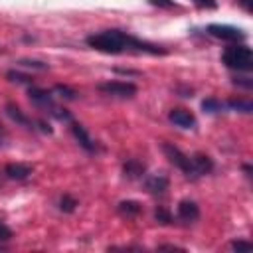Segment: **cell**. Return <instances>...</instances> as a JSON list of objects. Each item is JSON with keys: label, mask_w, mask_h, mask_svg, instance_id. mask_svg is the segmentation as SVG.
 <instances>
[{"label": "cell", "mask_w": 253, "mask_h": 253, "mask_svg": "<svg viewBox=\"0 0 253 253\" xmlns=\"http://www.w3.org/2000/svg\"><path fill=\"white\" fill-rule=\"evenodd\" d=\"M125 36L126 32H121V30H105L101 34H91L85 38L87 45L97 49V51H103V53H123V49L126 47L125 45Z\"/></svg>", "instance_id": "1"}, {"label": "cell", "mask_w": 253, "mask_h": 253, "mask_svg": "<svg viewBox=\"0 0 253 253\" xmlns=\"http://www.w3.org/2000/svg\"><path fill=\"white\" fill-rule=\"evenodd\" d=\"M221 61L229 69L251 71L253 69V51L247 45H231V47H225V51L221 53Z\"/></svg>", "instance_id": "2"}, {"label": "cell", "mask_w": 253, "mask_h": 253, "mask_svg": "<svg viewBox=\"0 0 253 253\" xmlns=\"http://www.w3.org/2000/svg\"><path fill=\"white\" fill-rule=\"evenodd\" d=\"M162 152H164V156H166L178 170L184 172L186 178H190V180H196V178H198V174H196V170H194V164H192V158L186 156L178 146H174L172 142H162Z\"/></svg>", "instance_id": "3"}, {"label": "cell", "mask_w": 253, "mask_h": 253, "mask_svg": "<svg viewBox=\"0 0 253 253\" xmlns=\"http://www.w3.org/2000/svg\"><path fill=\"white\" fill-rule=\"evenodd\" d=\"M97 89L105 95H111V97H121V99H130L136 95V85L130 83V81H105V83H99Z\"/></svg>", "instance_id": "4"}, {"label": "cell", "mask_w": 253, "mask_h": 253, "mask_svg": "<svg viewBox=\"0 0 253 253\" xmlns=\"http://www.w3.org/2000/svg\"><path fill=\"white\" fill-rule=\"evenodd\" d=\"M208 34L217 38V40H223V42H243L247 38L243 30L233 28V26H225V24H210Z\"/></svg>", "instance_id": "5"}, {"label": "cell", "mask_w": 253, "mask_h": 253, "mask_svg": "<svg viewBox=\"0 0 253 253\" xmlns=\"http://www.w3.org/2000/svg\"><path fill=\"white\" fill-rule=\"evenodd\" d=\"M28 97H30V101H32L38 109H43V111H49V113L55 109L53 95H51V91H47V89L30 87V89H28Z\"/></svg>", "instance_id": "6"}, {"label": "cell", "mask_w": 253, "mask_h": 253, "mask_svg": "<svg viewBox=\"0 0 253 253\" xmlns=\"http://www.w3.org/2000/svg\"><path fill=\"white\" fill-rule=\"evenodd\" d=\"M168 119H170V123H174L180 128H194L196 126V117L188 109H182V107L172 109L168 113Z\"/></svg>", "instance_id": "7"}, {"label": "cell", "mask_w": 253, "mask_h": 253, "mask_svg": "<svg viewBox=\"0 0 253 253\" xmlns=\"http://www.w3.org/2000/svg\"><path fill=\"white\" fill-rule=\"evenodd\" d=\"M6 115L16 123V125H20V126H26V128H30V130H34V123H32V119L16 105V103H6Z\"/></svg>", "instance_id": "8"}, {"label": "cell", "mask_w": 253, "mask_h": 253, "mask_svg": "<svg viewBox=\"0 0 253 253\" xmlns=\"http://www.w3.org/2000/svg\"><path fill=\"white\" fill-rule=\"evenodd\" d=\"M178 217H180L182 221H186V223L196 221V219L200 217V208H198V204L192 202V200H182V202L178 204Z\"/></svg>", "instance_id": "9"}, {"label": "cell", "mask_w": 253, "mask_h": 253, "mask_svg": "<svg viewBox=\"0 0 253 253\" xmlns=\"http://www.w3.org/2000/svg\"><path fill=\"white\" fill-rule=\"evenodd\" d=\"M71 132H73L75 140H77V142H79L87 152H95L97 144H95V140L89 136V132L85 130V126H81L79 123H71Z\"/></svg>", "instance_id": "10"}, {"label": "cell", "mask_w": 253, "mask_h": 253, "mask_svg": "<svg viewBox=\"0 0 253 253\" xmlns=\"http://www.w3.org/2000/svg\"><path fill=\"white\" fill-rule=\"evenodd\" d=\"M32 166L30 164H22V162H12V164H6L4 168V174L10 178V180H26L30 174H32Z\"/></svg>", "instance_id": "11"}, {"label": "cell", "mask_w": 253, "mask_h": 253, "mask_svg": "<svg viewBox=\"0 0 253 253\" xmlns=\"http://www.w3.org/2000/svg\"><path fill=\"white\" fill-rule=\"evenodd\" d=\"M192 164H194V170H196L198 176L210 174V172L213 170V160H211L208 154H204V152H196V154L192 156Z\"/></svg>", "instance_id": "12"}, {"label": "cell", "mask_w": 253, "mask_h": 253, "mask_svg": "<svg viewBox=\"0 0 253 253\" xmlns=\"http://www.w3.org/2000/svg\"><path fill=\"white\" fill-rule=\"evenodd\" d=\"M144 170H146V166H144L140 160H136V158H128V160L123 164V174H125V178H128V180H136V178L144 176Z\"/></svg>", "instance_id": "13"}, {"label": "cell", "mask_w": 253, "mask_h": 253, "mask_svg": "<svg viewBox=\"0 0 253 253\" xmlns=\"http://www.w3.org/2000/svg\"><path fill=\"white\" fill-rule=\"evenodd\" d=\"M146 190L150 192V194H154V196H162L166 190H168V186H170V182H168V178L166 176H150V178H146Z\"/></svg>", "instance_id": "14"}, {"label": "cell", "mask_w": 253, "mask_h": 253, "mask_svg": "<svg viewBox=\"0 0 253 253\" xmlns=\"http://www.w3.org/2000/svg\"><path fill=\"white\" fill-rule=\"evenodd\" d=\"M117 210L123 217H136L142 213V204L136 200H123V202H119Z\"/></svg>", "instance_id": "15"}, {"label": "cell", "mask_w": 253, "mask_h": 253, "mask_svg": "<svg viewBox=\"0 0 253 253\" xmlns=\"http://www.w3.org/2000/svg\"><path fill=\"white\" fill-rule=\"evenodd\" d=\"M227 105H229L233 111H239V113H245V115H249V113L253 111L251 101H245V99H229Z\"/></svg>", "instance_id": "16"}, {"label": "cell", "mask_w": 253, "mask_h": 253, "mask_svg": "<svg viewBox=\"0 0 253 253\" xmlns=\"http://www.w3.org/2000/svg\"><path fill=\"white\" fill-rule=\"evenodd\" d=\"M202 109H204V113H221L223 111V103L221 101H217V99H213V97H210V99H204L202 101Z\"/></svg>", "instance_id": "17"}, {"label": "cell", "mask_w": 253, "mask_h": 253, "mask_svg": "<svg viewBox=\"0 0 253 253\" xmlns=\"http://www.w3.org/2000/svg\"><path fill=\"white\" fill-rule=\"evenodd\" d=\"M75 208H77V200H75L73 196L63 194V196L59 198V210H61V211L71 213V211H75Z\"/></svg>", "instance_id": "18"}, {"label": "cell", "mask_w": 253, "mask_h": 253, "mask_svg": "<svg viewBox=\"0 0 253 253\" xmlns=\"http://www.w3.org/2000/svg\"><path fill=\"white\" fill-rule=\"evenodd\" d=\"M6 79L12 81V83H26V85H32V81H34L30 75L20 73V71H16V69H10V71L6 73Z\"/></svg>", "instance_id": "19"}, {"label": "cell", "mask_w": 253, "mask_h": 253, "mask_svg": "<svg viewBox=\"0 0 253 253\" xmlns=\"http://www.w3.org/2000/svg\"><path fill=\"white\" fill-rule=\"evenodd\" d=\"M154 219L160 223V225H170L172 223V215H170V211L166 210V208H156L154 210Z\"/></svg>", "instance_id": "20"}, {"label": "cell", "mask_w": 253, "mask_h": 253, "mask_svg": "<svg viewBox=\"0 0 253 253\" xmlns=\"http://www.w3.org/2000/svg\"><path fill=\"white\" fill-rule=\"evenodd\" d=\"M18 65H22V67H30V69H38V71H45V69H49L47 63L38 61V59H20Z\"/></svg>", "instance_id": "21"}, {"label": "cell", "mask_w": 253, "mask_h": 253, "mask_svg": "<svg viewBox=\"0 0 253 253\" xmlns=\"http://www.w3.org/2000/svg\"><path fill=\"white\" fill-rule=\"evenodd\" d=\"M55 93H59L63 99H69V101H73V99H77V91L75 89H71L69 85H61V83H57L55 85Z\"/></svg>", "instance_id": "22"}, {"label": "cell", "mask_w": 253, "mask_h": 253, "mask_svg": "<svg viewBox=\"0 0 253 253\" xmlns=\"http://www.w3.org/2000/svg\"><path fill=\"white\" fill-rule=\"evenodd\" d=\"M231 249H235V251H249V249H253V245L249 241L235 239V241H231Z\"/></svg>", "instance_id": "23"}, {"label": "cell", "mask_w": 253, "mask_h": 253, "mask_svg": "<svg viewBox=\"0 0 253 253\" xmlns=\"http://www.w3.org/2000/svg\"><path fill=\"white\" fill-rule=\"evenodd\" d=\"M51 115H53L57 121H71V115H69L67 109H57V107H55V109L51 111Z\"/></svg>", "instance_id": "24"}, {"label": "cell", "mask_w": 253, "mask_h": 253, "mask_svg": "<svg viewBox=\"0 0 253 253\" xmlns=\"http://www.w3.org/2000/svg\"><path fill=\"white\" fill-rule=\"evenodd\" d=\"M12 237H14L12 229H10L6 223L0 221V241H8V239H12Z\"/></svg>", "instance_id": "25"}, {"label": "cell", "mask_w": 253, "mask_h": 253, "mask_svg": "<svg viewBox=\"0 0 253 253\" xmlns=\"http://www.w3.org/2000/svg\"><path fill=\"white\" fill-rule=\"evenodd\" d=\"M152 6H158V8H176V2L174 0H148Z\"/></svg>", "instance_id": "26"}, {"label": "cell", "mask_w": 253, "mask_h": 253, "mask_svg": "<svg viewBox=\"0 0 253 253\" xmlns=\"http://www.w3.org/2000/svg\"><path fill=\"white\" fill-rule=\"evenodd\" d=\"M198 6H202V8H210V10H215L217 8V2L215 0H194Z\"/></svg>", "instance_id": "27"}, {"label": "cell", "mask_w": 253, "mask_h": 253, "mask_svg": "<svg viewBox=\"0 0 253 253\" xmlns=\"http://www.w3.org/2000/svg\"><path fill=\"white\" fill-rule=\"evenodd\" d=\"M233 83H235V85H239V87H245V89H251V87H253V81H251L249 77H241V79H235Z\"/></svg>", "instance_id": "28"}, {"label": "cell", "mask_w": 253, "mask_h": 253, "mask_svg": "<svg viewBox=\"0 0 253 253\" xmlns=\"http://www.w3.org/2000/svg\"><path fill=\"white\" fill-rule=\"evenodd\" d=\"M6 140H8V132H6V126L0 123V146L6 144Z\"/></svg>", "instance_id": "29"}, {"label": "cell", "mask_w": 253, "mask_h": 253, "mask_svg": "<svg viewBox=\"0 0 253 253\" xmlns=\"http://www.w3.org/2000/svg\"><path fill=\"white\" fill-rule=\"evenodd\" d=\"M38 126H40V130H42V132H47V134L51 132V126H49L45 121H38Z\"/></svg>", "instance_id": "30"}, {"label": "cell", "mask_w": 253, "mask_h": 253, "mask_svg": "<svg viewBox=\"0 0 253 253\" xmlns=\"http://www.w3.org/2000/svg\"><path fill=\"white\" fill-rule=\"evenodd\" d=\"M158 249H166V251H184V247H178V245H160Z\"/></svg>", "instance_id": "31"}, {"label": "cell", "mask_w": 253, "mask_h": 253, "mask_svg": "<svg viewBox=\"0 0 253 253\" xmlns=\"http://www.w3.org/2000/svg\"><path fill=\"white\" fill-rule=\"evenodd\" d=\"M115 71H117V73H123V75H136V73H138V71H132V69H121V67H117Z\"/></svg>", "instance_id": "32"}, {"label": "cell", "mask_w": 253, "mask_h": 253, "mask_svg": "<svg viewBox=\"0 0 253 253\" xmlns=\"http://www.w3.org/2000/svg\"><path fill=\"white\" fill-rule=\"evenodd\" d=\"M239 2L243 4V8H245V10H251V8H253V4H251V0H239Z\"/></svg>", "instance_id": "33"}, {"label": "cell", "mask_w": 253, "mask_h": 253, "mask_svg": "<svg viewBox=\"0 0 253 253\" xmlns=\"http://www.w3.org/2000/svg\"><path fill=\"white\" fill-rule=\"evenodd\" d=\"M243 170H245L247 174H251V166H249V164H243Z\"/></svg>", "instance_id": "34"}]
</instances>
